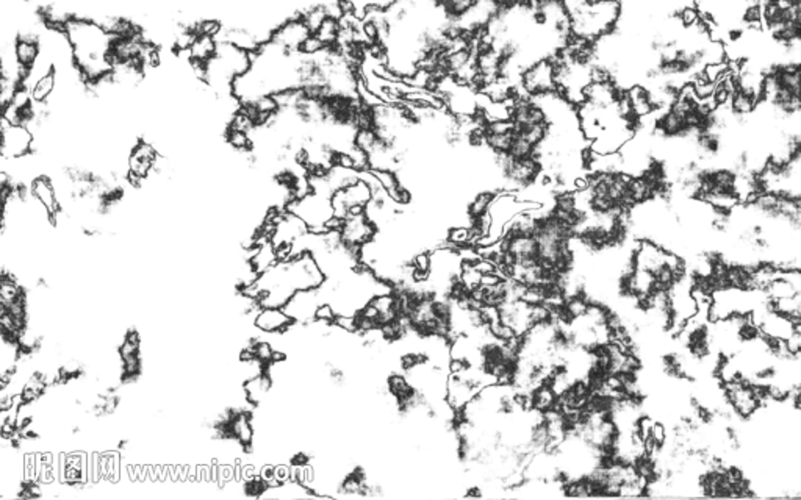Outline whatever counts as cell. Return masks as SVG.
I'll list each match as a JSON object with an SVG mask.
<instances>
[{
  "instance_id": "obj_1",
  "label": "cell",
  "mask_w": 801,
  "mask_h": 500,
  "mask_svg": "<svg viewBox=\"0 0 801 500\" xmlns=\"http://www.w3.org/2000/svg\"><path fill=\"white\" fill-rule=\"evenodd\" d=\"M287 210L305 222L308 230L313 233L328 232L329 220L335 216L332 208L330 197L318 193H310L300 199H293Z\"/></svg>"
},
{
  "instance_id": "obj_2",
  "label": "cell",
  "mask_w": 801,
  "mask_h": 500,
  "mask_svg": "<svg viewBox=\"0 0 801 500\" xmlns=\"http://www.w3.org/2000/svg\"><path fill=\"white\" fill-rule=\"evenodd\" d=\"M158 156L160 154L152 142L146 139L137 141V144L130 149L129 160H127V179L135 185L147 180L155 171Z\"/></svg>"
},
{
  "instance_id": "obj_3",
  "label": "cell",
  "mask_w": 801,
  "mask_h": 500,
  "mask_svg": "<svg viewBox=\"0 0 801 500\" xmlns=\"http://www.w3.org/2000/svg\"><path fill=\"white\" fill-rule=\"evenodd\" d=\"M2 158L14 160L35 150V133L26 124H10L2 119Z\"/></svg>"
},
{
  "instance_id": "obj_4",
  "label": "cell",
  "mask_w": 801,
  "mask_h": 500,
  "mask_svg": "<svg viewBox=\"0 0 801 500\" xmlns=\"http://www.w3.org/2000/svg\"><path fill=\"white\" fill-rule=\"evenodd\" d=\"M323 304L318 289L296 291L283 307L285 312L298 325H308L315 321L316 309Z\"/></svg>"
},
{
  "instance_id": "obj_5",
  "label": "cell",
  "mask_w": 801,
  "mask_h": 500,
  "mask_svg": "<svg viewBox=\"0 0 801 500\" xmlns=\"http://www.w3.org/2000/svg\"><path fill=\"white\" fill-rule=\"evenodd\" d=\"M340 233H342V240L345 244L352 245V248H362L363 244L375 240L377 235V227L372 224L363 211L349 214L346 219H343Z\"/></svg>"
},
{
  "instance_id": "obj_6",
  "label": "cell",
  "mask_w": 801,
  "mask_h": 500,
  "mask_svg": "<svg viewBox=\"0 0 801 500\" xmlns=\"http://www.w3.org/2000/svg\"><path fill=\"white\" fill-rule=\"evenodd\" d=\"M312 35V31L308 30L303 18H293L287 22H283L282 26L274 30L271 36V41L277 46L283 47L288 52H299L300 46L304 44L305 39Z\"/></svg>"
},
{
  "instance_id": "obj_7",
  "label": "cell",
  "mask_w": 801,
  "mask_h": 500,
  "mask_svg": "<svg viewBox=\"0 0 801 500\" xmlns=\"http://www.w3.org/2000/svg\"><path fill=\"white\" fill-rule=\"evenodd\" d=\"M253 325L256 329L266 333V335H277V333H283L290 330L295 322L287 314L283 308H258L257 314L253 317Z\"/></svg>"
},
{
  "instance_id": "obj_8",
  "label": "cell",
  "mask_w": 801,
  "mask_h": 500,
  "mask_svg": "<svg viewBox=\"0 0 801 500\" xmlns=\"http://www.w3.org/2000/svg\"><path fill=\"white\" fill-rule=\"evenodd\" d=\"M30 193L33 194L35 199L44 206V210L47 211V214H49L52 220L57 214L61 213L60 196L57 191V186H55L53 180L51 177L39 176L38 179H35L30 185Z\"/></svg>"
},
{
  "instance_id": "obj_9",
  "label": "cell",
  "mask_w": 801,
  "mask_h": 500,
  "mask_svg": "<svg viewBox=\"0 0 801 500\" xmlns=\"http://www.w3.org/2000/svg\"><path fill=\"white\" fill-rule=\"evenodd\" d=\"M119 355L122 360L124 376H138L141 369V341L137 331L127 333L121 347H119Z\"/></svg>"
},
{
  "instance_id": "obj_10",
  "label": "cell",
  "mask_w": 801,
  "mask_h": 500,
  "mask_svg": "<svg viewBox=\"0 0 801 500\" xmlns=\"http://www.w3.org/2000/svg\"><path fill=\"white\" fill-rule=\"evenodd\" d=\"M227 435L230 438H234L236 442H240L243 447L252 446L253 440H256V425H253L252 417L246 411H238L235 415L227 419Z\"/></svg>"
},
{
  "instance_id": "obj_11",
  "label": "cell",
  "mask_w": 801,
  "mask_h": 500,
  "mask_svg": "<svg viewBox=\"0 0 801 500\" xmlns=\"http://www.w3.org/2000/svg\"><path fill=\"white\" fill-rule=\"evenodd\" d=\"M23 355V349L19 341L13 336L2 335V344H0V377L6 380L18 368V364Z\"/></svg>"
},
{
  "instance_id": "obj_12",
  "label": "cell",
  "mask_w": 801,
  "mask_h": 500,
  "mask_svg": "<svg viewBox=\"0 0 801 500\" xmlns=\"http://www.w3.org/2000/svg\"><path fill=\"white\" fill-rule=\"evenodd\" d=\"M273 388H274V382L268 372H263V374L246 380L243 383V391L246 399H248V402L252 405H261L265 400H268Z\"/></svg>"
},
{
  "instance_id": "obj_13",
  "label": "cell",
  "mask_w": 801,
  "mask_h": 500,
  "mask_svg": "<svg viewBox=\"0 0 801 500\" xmlns=\"http://www.w3.org/2000/svg\"><path fill=\"white\" fill-rule=\"evenodd\" d=\"M14 53L21 66L28 69L35 65L39 53H41V46H39L38 39L33 38H16Z\"/></svg>"
},
{
  "instance_id": "obj_14",
  "label": "cell",
  "mask_w": 801,
  "mask_h": 500,
  "mask_svg": "<svg viewBox=\"0 0 801 500\" xmlns=\"http://www.w3.org/2000/svg\"><path fill=\"white\" fill-rule=\"evenodd\" d=\"M216 46H218L216 38L197 33L194 43L192 44V47H189V50H188V57L192 58V61H194V63H205V61H209L213 57V55H215Z\"/></svg>"
},
{
  "instance_id": "obj_15",
  "label": "cell",
  "mask_w": 801,
  "mask_h": 500,
  "mask_svg": "<svg viewBox=\"0 0 801 500\" xmlns=\"http://www.w3.org/2000/svg\"><path fill=\"white\" fill-rule=\"evenodd\" d=\"M55 90H57V74L53 70L30 86V94L35 105H46L52 99Z\"/></svg>"
},
{
  "instance_id": "obj_16",
  "label": "cell",
  "mask_w": 801,
  "mask_h": 500,
  "mask_svg": "<svg viewBox=\"0 0 801 500\" xmlns=\"http://www.w3.org/2000/svg\"><path fill=\"white\" fill-rule=\"evenodd\" d=\"M515 137H517V130H511L506 133H491L483 130V141H486V146L495 155L509 154Z\"/></svg>"
},
{
  "instance_id": "obj_17",
  "label": "cell",
  "mask_w": 801,
  "mask_h": 500,
  "mask_svg": "<svg viewBox=\"0 0 801 500\" xmlns=\"http://www.w3.org/2000/svg\"><path fill=\"white\" fill-rule=\"evenodd\" d=\"M557 394L554 393L550 383H543L537 386L533 391V408L537 411L546 413L553 408H556L557 405Z\"/></svg>"
},
{
  "instance_id": "obj_18",
  "label": "cell",
  "mask_w": 801,
  "mask_h": 500,
  "mask_svg": "<svg viewBox=\"0 0 801 500\" xmlns=\"http://www.w3.org/2000/svg\"><path fill=\"white\" fill-rule=\"evenodd\" d=\"M496 194H498L496 191H490V189L488 191H479L478 194H474L473 199L466 205V213L468 216H470V219L471 220L478 219L482 216V214L488 213Z\"/></svg>"
},
{
  "instance_id": "obj_19",
  "label": "cell",
  "mask_w": 801,
  "mask_h": 500,
  "mask_svg": "<svg viewBox=\"0 0 801 500\" xmlns=\"http://www.w3.org/2000/svg\"><path fill=\"white\" fill-rule=\"evenodd\" d=\"M387 388H388V393H392L396 399L399 402V407L401 403L406 400L407 398H410L412 394H414V386L409 382V378L402 374H398V372H394L390 377L387 378Z\"/></svg>"
},
{
  "instance_id": "obj_20",
  "label": "cell",
  "mask_w": 801,
  "mask_h": 500,
  "mask_svg": "<svg viewBox=\"0 0 801 500\" xmlns=\"http://www.w3.org/2000/svg\"><path fill=\"white\" fill-rule=\"evenodd\" d=\"M758 100L755 97H751L750 94L743 92L740 90H737L734 92V96L731 99V110L734 113L739 116V117H745V116H751L755 113V110L758 107Z\"/></svg>"
}]
</instances>
